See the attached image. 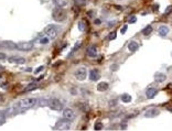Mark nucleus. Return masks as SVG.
I'll list each match as a JSON object with an SVG mask.
<instances>
[{
  "label": "nucleus",
  "instance_id": "f257e3e1",
  "mask_svg": "<svg viewBox=\"0 0 172 131\" xmlns=\"http://www.w3.org/2000/svg\"><path fill=\"white\" fill-rule=\"evenodd\" d=\"M38 103V99L34 98V97H27V98H23V99H21L20 101H18V104H17V108L20 109V110H28V109H30V108L34 107L35 105Z\"/></svg>",
  "mask_w": 172,
  "mask_h": 131
},
{
  "label": "nucleus",
  "instance_id": "f03ea898",
  "mask_svg": "<svg viewBox=\"0 0 172 131\" xmlns=\"http://www.w3.org/2000/svg\"><path fill=\"white\" fill-rule=\"evenodd\" d=\"M59 33H60V28L58 25H55V24H49L44 29V34L50 39H55L59 35Z\"/></svg>",
  "mask_w": 172,
  "mask_h": 131
},
{
  "label": "nucleus",
  "instance_id": "7ed1b4c3",
  "mask_svg": "<svg viewBox=\"0 0 172 131\" xmlns=\"http://www.w3.org/2000/svg\"><path fill=\"white\" fill-rule=\"evenodd\" d=\"M52 18L56 22H62L66 19V12H65V10H63L62 8H56L52 12Z\"/></svg>",
  "mask_w": 172,
  "mask_h": 131
},
{
  "label": "nucleus",
  "instance_id": "20e7f679",
  "mask_svg": "<svg viewBox=\"0 0 172 131\" xmlns=\"http://www.w3.org/2000/svg\"><path fill=\"white\" fill-rule=\"evenodd\" d=\"M34 47V43L31 41H21L17 43V50L22 52H29Z\"/></svg>",
  "mask_w": 172,
  "mask_h": 131
},
{
  "label": "nucleus",
  "instance_id": "39448f33",
  "mask_svg": "<svg viewBox=\"0 0 172 131\" xmlns=\"http://www.w3.org/2000/svg\"><path fill=\"white\" fill-rule=\"evenodd\" d=\"M49 107L51 108L52 110H55V111H60V110H63L64 109V105L60 99L58 98H52L49 101Z\"/></svg>",
  "mask_w": 172,
  "mask_h": 131
},
{
  "label": "nucleus",
  "instance_id": "423d86ee",
  "mask_svg": "<svg viewBox=\"0 0 172 131\" xmlns=\"http://www.w3.org/2000/svg\"><path fill=\"white\" fill-rule=\"evenodd\" d=\"M71 129V124H70V121L66 119H64L63 118V120H60V121H58L56 122V124H55L54 127V130H62V131H67Z\"/></svg>",
  "mask_w": 172,
  "mask_h": 131
},
{
  "label": "nucleus",
  "instance_id": "0eeeda50",
  "mask_svg": "<svg viewBox=\"0 0 172 131\" xmlns=\"http://www.w3.org/2000/svg\"><path fill=\"white\" fill-rule=\"evenodd\" d=\"M74 76H75V78L79 82L85 81L86 76H87V69H86V67H79V68H77L75 71Z\"/></svg>",
  "mask_w": 172,
  "mask_h": 131
},
{
  "label": "nucleus",
  "instance_id": "6e6552de",
  "mask_svg": "<svg viewBox=\"0 0 172 131\" xmlns=\"http://www.w3.org/2000/svg\"><path fill=\"white\" fill-rule=\"evenodd\" d=\"M75 117H76V114H75L74 109H72V108H64L63 109V118L64 119L72 121L75 119Z\"/></svg>",
  "mask_w": 172,
  "mask_h": 131
},
{
  "label": "nucleus",
  "instance_id": "1a4fd4ad",
  "mask_svg": "<svg viewBox=\"0 0 172 131\" xmlns=\"http://www.w3.org/2000/svg\"><path fill=\"white\" fill-rule=\"evenodd\" d=\"M159 115H160V111L157 108H149L148 110L145 112V117H147V118H155Z\"/></svg>",
  "mask_w": 172,
  "mask_h": 131
},
{
  "label": "nucleus",
  "instance_id": "9d476101",
  "mask_svg": "<svg viewBox=\"0 0 172 131\" xmlns=\"http://www.w3.org/2000/svg\"><path fill=\"white\" fill-rule=\"evenodd\" d=\"M0 46L4 49H7V50H16L17 43H13L12 41H2V42H0Z\"/></svg>",
  "mask_w": 172,
  "mask_h": 131
},
{
  "label": "nucleus",
  "instance_id": "9b49d317",
  "mask_svg": "<svg viewBox=\"0 0 172 131\" xmlns=\"http://www.w3.org/2000/svg\"><path fill=\"white\" fill-rule=\"evenodd\" d=\"M8 61L12 64H24L26 63V58L21 57V56H10Z\"/></svg>",
  "mask_w": 172,
  "mask_h": 131
},
{
  "label": "nucleus",
  "instance_id": "f8f14e48",
  "mask_svg": "<svg viewBox=\"0 0 172 131\" xmlns=\"http://www.w3.org/2000/svg\"><path fill=\"white\" fill-rule=\"evenodd\" d=\"M101 78V73H99V71L98 69H92L90 72V81H98Z\"/></svg>",
  "mask_w": 172,
  "mask_h": 131
},
{
  "label": "nucleus",
  "instance_id": "ddd939ff",
  "mask_svg": "<svg viewBox=\"0 0 172 131\" xmlns=\"http://www.w3.org/2000/svg\"><path fill=\"white\" fill-rule=\"evenodd\" d=\"M169 32H170V29H169V27H167V25H161V27L158 29V33H159V35L162 36V38L167 36V35L169 34Z\"/></svg>",
  "mask_w": 172,
  "mask_h": 131
},
{
  "label": "nucleus",
  "instance_id": "4468645a",
  "mask_svg": "<svg viewBox=\"0 0 172 131\" xmlns=\"http://www.w3.org/2000/svg\"><path fill=\"white\" fill-rule=\"evenodd\" d=\"M158 94V90L156 88H153V87H150V88L147 89V92H146V96L148 99H152L156 97V95Z\"/></svg>",
  "mask_w": 172,
  "mask_h": 131
},
{
  "label": "nucleus",
  "instance_id": "2eb2a0df",
  "mask_svg": "<svg viewBox=\"0 0 172 131\" xmlns=\"http://www.w3.org/2000/svg\"><path fill=\"white\" fill-rule=\"evenodd\" d=\"M87 55L90 57H95L97 56V47L95 45H90L88 49H87Z\"/></svg>",
  "mask_w": 172,
  "mask_h": 131
},
{
  "label": "nucleus",
  "instance_id": "dca6fc26",
  "mask_svg": "<svg viewBox=\"0 0 172 131\" xmlns=\"http://www.w3.org/2000/svg\"><path fill=\"white\" fill-rule=\"evenodd\" d=\"M138 49H139V44H138L136 41H130V42L128 43V50L130 51L131 53L136 52Z\"/></svg>",
  "mask_w": 172,
  "mask_h": 131
},
{
  "label": "nucleus",
  "instance_id": "f3484780",
  "mask_svg": "<svg viewBox=\"0 0 172 131\" xmlns=\"http://www.w3.org/2000/svg\"><path fill=\"white\" fill-rule=\"evenodd\" d=\"M108 87H109L108 83L102 82V83H99V84L97 85V90H99V92H106V90L108 89Z\"/></svg>",
  "mask_w": 172,
  "mask_h": 131
},
{
  "label": "nucleus",
  "instance_id": "a211bd4d",
  "mask_svg": "<svg viewBox=\"0 0 172 131\" xmlns=\"http://www.w3.org/2000/svg\"><path fill=\"white\" fill-rule=\"evenodd\" d=\"M155 79H156V82H158V83H162V82H164L167 79V76H165V74H163V73H157L156 75H155Z\"/></svg>",
  "mask_w": 172,
  "mask_h": 131
},
{
  "label": "nucleus",
  "instance_id": "6ab92c4d",
  "mask_svg": "<svg viewBox=\"0 0 172 131\" xmlns=\"http://www.w3.org/2000/svg\"><path fill=\"white\" fill-rule=\"evenodd\" d=\"M36 88H38V84H35V83H30V84L28 85L27 87L24 88V92H32V90H35Z\"/></svg>",
  "mask_w": 172,
  "mask_h": 131
},
{
  "label": "nucleus",
  "instance_id": "aec40b11",
  "mask_svg": "<svg viewBox=\"0 0 172 131\" xmlns=\"http://www.w3.org/2000/svg\"><path fill=\"white\" fill-rule=\"evenodd\" d=\"M121 101L125 103V104H128V103L131 101V96L129 94H122L121 95Z\"/></svg>",
  "mask_w": 172,
  "mask_h": 131
},
{
  "label": "nucleus",
  "instance_id": "412c9836",
  "mask_svg": "<svg viewBox=\"0 0 172 131\" xmlns=\"http://www.w3.org/2000/svg\"><path fill=\"white\" fill-rule=\"evenodd\" d=\"M53 2H54L58 7L63 8V7H65V6L67 4V0H53Z\"/></svg>",
  "mask_w": 172,
  "mask_h": 131
},
{
  "label": "nucleus",
  "instance_id": "4be33fe9",
  "mask_svg": "<svg viewBox=\"0 0 172 131\" xmlns=\"http://www.w3.org/2000/svg\"><path fill=\"white\" fill-rule=\"evenodd\" d=\"M151 32H152V27H151V25H147V27L142 30V34L149 35V34H151Z\"/></svg>",
  "mask_w": 172,
  "mask_h": 131
},
{
  "label": "nucleus",
  "instance_id": "5701e85b",
  "mask_svg": "<svg viewBox=\"0 0 172 131\" xmlns=\"http://www.w3.org/2000/svg\"><path fill=\"white\" fill-rule=\"evenodd\" d=\"M81 46H82V41H78V42L74 45V47H73V50H72V52H71L70 55H72V54L74 53V52H76V51H77L78 49L81 47Z\"/></svg>",
  "mask_w": 172,
  "mask_h": 131
},
{
  "label": "nucleus",
  "instance_id": "b1692460",
  "mask_svg": "<svg viewBox=\"0 0 172 131\" xmlns=\"http://www.w3.org/2000/svg\"><path fill=\"white\" fill-rule=\"evenodd\" d=\"M4 122H6V114L0 111V126H2Z\"/></svg>",
  "mask_w": 172,
  "mask_h": 131
},
{
  "label": "nucleus",
  "instance_id": "393cba45",
  "mask_svg": "<svg viewBox=\"0 0 172 131\" xmlns=\"http://www.w3.org/2000/svg\"><path fill=\"white\" fill-rule=\"evenodd\" d=\"M94 129L95 130H102L103 129V123L102 122H99V121H98V122H95V124H94Z\"/></svg>",
  "mask_w": 172,
  "mask_h": 131
},
{
  "label": "nucleus",
  "instance_id": "a878e982",
  "mask_svg": "<svg viewBox=\"0 0 172 131\" xmlns=\"http://www.w3.org/2000/svg\"><path fill=\"white\" fill-rule=\"evenodd\" d=\"M85 24L86 23L84 22V21H81V22H78V29H79V31H85Z\"/></svg>",
  "mask_w": 172,
  "mask_h": 131
},
{
  "label": "nucleus",
  "instance_id": "bb28decb",
  "mask_svg": "<svg viewBox=\"0 0 172 131\" xmlns=\"http://www.w3.org/2000/svg\"><path fill=\"white\" fill-rule=\"evenodd\" d=\"M171 12H172V4H170V6H168V7L165 8V10H164V15H170Z\"/></svg>",
  "mask_w": 172,
  "mask_h": 131
},
{
  "label": "nucleus",
  "instance_id": "cd10ccee",
  "mask_svg": "<svg viewBox=\"0 0 172 131\" xmlns=\"http://www.w3.org/2000/svg\"><path fill=\"white\" fill-rule=\"evenodd\" d=\"M49 40H50V38H41L40 39V41L39 42L41 43V44H47V43H49Z\"/></svg>",
  "mask_w": 172,
  "mask_h": 131
},
{
  "label": "nucleus",
  "instance_id": "c85d7f7f",
  "mask_svg": "<svg viewBox=\"0 0 172 131\" xmlns=\"http://www.w3.org/2000/svg\"><path fill=\"white\" fill-rule=\"evenodd\" d=\"M136 21H137V18H136L135 15H131V17L129 18V20H128L129 23H136Z\"/></svg>",
  "mask_w": 172,
  "mask_h": 131
},
{
  "label": "nucleus",
  "instance_id": "c756f323",
  "mask_svg": "<svg viewBox=\"0 0 172 131\" xmlns=\"http://www.w3.org/2000/svg\"><path fill=\"white\" fill-rule=\"evenodd\" d=\"M108 39L109 40H115L116 39V32H112L109 34V36H108Z\"/></svg>",
  "mask_w": 172,
  "mask_h": 131
},
{
  "label": "nucleus",
  "instance_id": "7c9ffc66",
  "mask_svg": "<svg viewBox=\"0 0 172 131\" xmlns=\"http://www.w3.org/2000/svg\"><path fill=\"white\" fill-rule=\"evenodd\" d=\"M43 69H44V66H39V68H36V69H35V71H34V73L35 74H38V73H40V72H41V71H43Z\"/></svg>",
  "mask_w": 172,
  "mask_h": 131
},
{
  "label": "nucleus",
  "instance_id": "2f4dec72",
  "mask_svg": "<svg viewBox=\"0 0 172 131\" xmlns=\"http://www.w3.org/2000/svg\"><path fill=\"white\" fill-rule=\"evenodd\" d=\"M127 29H128V27H127V25H124V27L121 28V30H120L121 34H125V33H126V31H127Z\"/></svg>",
  "mask_w": 172,
  "mask_h": 131
},
{
  "label": "nucleus",
  "instance_id": "473e14b6",
  "mask_svg": "<svg viewBox=\"0 0 172 131\" xmlns=\"http://www.w3.org/2000/svg\"><path fill=\"white\" fill-rule=\"evenodd\" d=\"M110 69H112V71H114V72H115V71H117V69H118V65H117V64H114V65L110 66Z\"/></svg>",
  "mask_w": 172,
  "mask_h": 131
},
{
  "label": "nucleus",
  "instance_id": "72a5a7b5",
  "mask_svg": "<svg viewBox=\"0 0 172 131\" xmlns=\"http://www.w3.org/2000/svg\"><path fill=\"white\" fill-rule=\"evenodd\" d=\"M116 103H117V100H115V99H114V100H110V106H116Z\"/></svg>",
  "mask_w": 172,
  "mask_h": 131
},
{
  "label": "nucleus",
  "instance_id": "f704fd0d",
  "mask_svg": "<svg viewBox=\"0 0 172 131\" xmlns=\"http://www.w3.org/2000/svg\"><path fill=\"white\" fill-rule=\"evenodd\" d=\"M95 24H96V25H99V24H101V20H99V19L95 20Z\"/></svg>",
  "mask_w": 172,
  "mask_h": 131
},
{
  "label": "nucleus",
  "instance_id": "c9c22d12",
  "mask_svg": "<svg viewBox=\"0 0 172 131\" xmlns=\"http://www.w3.org/2000/svg\"><path fill=\"white\" fill-rule=\"evenodd\" d=\"M153 10H159V4H155L153 6Z\"/></svg>",
  "mask_w": 172,
  "mask_h": 131
},
{
  "label": "nucleus",
  "instance_id": "e433bc0d",
  "mask_svg": "<svg viewBox=\"0 0 172 131\" xmlns=\"http://www.w3.org/2000/svg\"><path fill=\"white\" fill-rule=\"evenodd\" d=\"M73 1H75L76 4H82V2H84V0H73Z\"/></svg>",
  "mask_w": 172,
  "mask_h": 131
},
{
  "label": "nucleus",
  "instance_id": "4c0bfd02",
  "mask_svg": "<svg viewBox=\"0 0 172 131\" xmlns=\"http://www.w3.org/2000/svg\"><path fill=\"white\" fill-rule=\"evenodd\" d=\"M4 58H6V55L2 53H0V60H4Z\"/></svg>",
  "mask_w": 172,
  "mask_h": 131
},
{
  "label": "nucleus",
  "instance_id": "58836bf2",
  "mask_svg": "<svg viewBox=\"0 0 172 131\" xmlns=\"http://www.w3.org/2000/svg\"><path fill=\"white\" fill-rule=\"evenodd\" d=\"M119 1H122V0H119Z\"/></svg>",
  "mask_w": 172,
  "mask_h": 131
}]
</instances>
